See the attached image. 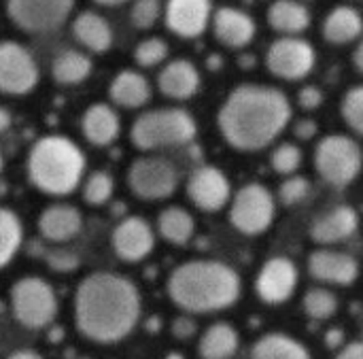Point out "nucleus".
Listing matches in <instances>:
<instances>
[{
  "mask_svg": "<svg viewBox=\"0 0 363 359\" xmlns=\"http://www.w3.org/2000/svg\"><path fill=\"white\" fill-rule=\"evenodd\" d=\"M138 317L140 294L125 277L94 272L77 287V328L94 343H117L125 338L134 330Z\"/></svg>",
  "mask_w": 363,
  "mask_h": 359,
  "instance_id": "obj_1",
  "label": "nucleus"
},
{
  "mask_svg": "<svg viewBox=\"0 0 363 359\" xmlns=\"http://www.w3.org/2000/svg\"><path fill=\"white\" fill-rule=\"evenodd\" d=\"M291 121L289 98L270 85H238L219 109V130L238 151H259Z\"/></svg>",
  "mask_w": 363,
  "mask_h": 359,
  "instance_id": "obj_2",
  "label": "nucleus"
},
{
  "mask_svg": "<svg viewBox=\"0 0 363 359\" xmlns=\"http://www.w3.org/2000/svg\"><path fill=\"white\" fill-rule=\"evenodd\" d=\"M168 294L189 313H213L232 306L240 296L238 272L215 260L185 262L168 279Z\"/></svg>",
  "mask_w": 363,
  "mask_h": 359,
  "instance_id": "obj_3",
  "label": "nucleus"
},
{
  "mask_svg": "<svg viewBox=\"0 0 363 359\" xmlns=\"http://www.w3.org/2000/svg\"><path fill=\"white\" fill-rule=\"evenodd\" d=\"M85 155L64 136L36 140L28 155V177L34 187L51 196L70 194L83 177Z\"/></svg>",
  "mask_w": 363,
  "mask_h": 359,
  "instance_id": "obj_4",
  "label": "nucleus"
},
{
  "mask_svg": "<svg viewBox=\"0 0 363 359\" xmlns=\"http://www.w3.org/2000/svg\"><path fill=\"white\" fill-rule=\"evenodd\" d=\"M198 126L183 109H155L143 113L132 126V143L138 149L174 147L194 140Z\"/></svg>",
  "mask_w": 363,
  "mask_h": 359,
  "instance_id": "obj_5",
  "label": "nucleus"
},
{
  "mask_svg": "<svg viewBox=\"0 0 363 359\" xmlns=\"http://www.w3.org/2000/svg\"><path fill=\"white\" fill-rule=\"evenodd\" d=\"M362 166V147L345 134H330L321 138L315 149V168L332 187L340 189L353 183L359 177Z\"/></svg>",
  "mask_w": 363,
  "mask_h": 359,
  "instance_id": "obj_6",
  "label": "nucleus"
},
{
  "mask_svg": "<svg viewBox=\"0 0 363 359\" xmlns=\"http://www.w3.org/2000/svg\"><path fill=\"white\" fill-rule=\"evenodd\" d=\"M11 309L23 328L40 330L55 319L57 296L47 281L38 277H26L11 289Z\"/></svg>",
  "mask_w": 363,
  "mask_h": 359,
  "instance_id": "obj_7",
  "label": "nucleus"
},
{
  "mask_svg": "<svg viewBox=\"0 0 363 359\" xmlns=\"http://www.w3.org/2000/svg\"><path fill=\"white\" fill-rule=\"evenodd\" d=\"M274 213L277 200L270 189L259 183H249L236 192L230 209V221L238 232L247 236H257L272 226Z\"/></svg>",
  "mask_w": 363,
  "mask_h": 359,
  "instance_id": "obj_8",
  "label": "nucleus"
},
{
  "mask_svg": "<svg viewBox=\"0 0 363 359\" xmlns=\"http://www.w3.org/2000/svg\"><path fill=\"white\" fill-rule=\"evenodd\" d=\"M317 64L315 47L300 36H281L277 38L266 53L268 70L285 81H300L313 72Z\"/></svg>",
  "mask_w": 363,
  "mask_h": 359,
  "instance_id": "obj_9",
  "label": "nucleus"
},
{
  "mask_svg": "<svg viewBox=\"0 0 363 359\" xmlns=\"http://www.w3.org/2000/svg\"><path fill=\"white\" fill-rule=\"evenodd\" d=\"M130 189L143 200H162L174 194L179 172L172 162L164 158H140L128 172Z\"/></svg>",
  "mask_w": 363,
  "mask_h": 359,
  "instance_id": "obj_10",
  "label": "nucleus"
},
{
  "mask_svg": "<svg viewBox=\"0 0 363 359\" xmlns=\"http://www.w3.org/2000/svg\"><path fill=\"white\" fill-rule=\"evenodd\" d=\"M72 4L74 0H9L6 11L26 32H51L68 19Z\"/></svg>",
  "mask_w": 363,
  "mask_h": 359,
  "instance_id": "obj_11",
  "label": "nucleus"
},
{
  "mask_svg": "<svg viewBox=\"0 0 363 359\" xmlns=\"http://www.w3.org/2000/svg\"><path fill=\"white\" fill-rule=\"evenodd\" d=\"M38 83V66L30 51L19 43L6 40L0 45V92L28 94Z\"/></svg>",
  "mask_w": 363,
  "mask_h": 359,
  "instance_id": "obj_12",
  "label": "nucleus"
},
{
  "mask_svg": "<svg viewBox=\"0 0 363 359\" xmlns=\"http://www.w3.org/2000/svg\"><path fill=\"white\" fill-rule=\"evenodd\" d=\"M296 285H298V268L289 258L268 260L255 279V292L266 304L287 302L294 296Z\"/></svg>",
  "mask_w": 363,
  "mask_h": 359,
  "instance_id": "obj_13",
  "label": "nucleus"
},
{
  "mask_svg": "<svg viewBox=\"0 0 363 359\" xmlns=\"http://www.w3.org/2000/svg\"><path fill=\"white\" fill-rule=\"evenodd\" d=\"M187 194L191 202L202 211H219L228 204L232 187L230 179L215 166H200L187 181Z\"/></svg>",
  "mask_w": 363,
  "mask_h": 359,
  "instance_id": "obj_14",
  "label": "nucleus"
},
{
  "mask_svg": "<svg viewBox=\"0 0 363 359\" xmlns=\"http://www.w3.org/2000/svg\"><path fill=\"white\" fill-rule=\"evenodd\" d=\"M155 245L151 226L143 217H128L113 230V249L123 262L145 260Z\"/></svg>",
  "mask_w": 363,
  "mask_h": 359,
  "instance_id": "obj_15",
  "label": "nucleus"
},
{
  "mask_svg": "<svg viewBox=\"0 0 363 359\" xmlns=\"http://www.w3.org/2000/svg\"><path fill=\"white\" fill-rule=\"evenodd\" d=\"M213 15L211 0H168L166 26L183 38L200 36Z\"/></svg>",
  "mask_w": 363,
  "mask_h": 359,
  "instance_id": "obj_16",
  "label": "nucleus"
},
{
  "mask_svg": "<svg viewBox=\"0 0 363 359\" xmlns=\"http://www.w3.org/2000/svg\"><path fill=\"white\" fill-rule=\"evenodd\" d=\"M308 272L321 283L351 285L359 277V264L353 255L332 249H319L308 258Z\"/></svg>",
  "mask_w": 363,
  "mask_h": 359,
  "instance_id": "obj_17",
  "label": "nucleus"
},
{
  "mask_svg": "<svg viewBox=\"0 0 363 359\" xmlns=\"http://www.w3.org/2000/svg\"><path fill=\"white\" fill-rule=\"evenodd\" d=\"M359 228V215L353 206L340 204L319 215L311 226V238L321 245H336L351 238Z\"/></svg>",
  "mask_w": 363,
  "mask_h": 359,
  "instance_id": "obj_18",
  "label": "nucleus"
},
{
  "mask_svg": "<svg viewBox=\"0 0 363 359\" xmlns=\"http://www.w3.org/2000/svg\"><path fill=\"white\" fill-rule=\"evenodd\" d=\"M213 30L219 43L232 49H240L253 40L257 26L249 13L234 6H221L213 15Z\"/></svg>",
  "mask_w": 363,
  "mask_h": 359,
  "instance_id": "obj_19",
  "label": "nucleus"
},
{
  "mask_svg": "<svg viewBox=\"0 0 363 359\" xmlns=\"http://www.w3.org/2000/svg\"><path fill=\"white\" fill-rule=\"evenodd\" d=\"M81 213L70 204H51L40 213L38 230L47 241L66 243L81 232Z\"/></svg>",
  "mask_w": 363,
  "mask_h": 359,
  "instance_id": "obj_20",
  "label": "nucleus"
},
{
  "mask_svg": "<svg viewBox=\"0 0 363 359\" xmlns=\"http://www.w3.org/2000/svg\"><path fill=\"white\" fill-rule=\"evenodd\" d=\"M157 85L164 96L174 100H187L200 87V72L189 60H174L164 66Z\"/></svg>",
  "mask_w": 363,
  "mask_h": 359,
  "instance_id": "obj_21",
  "label": "nucleus"
},
{
  "mask_svg": "<svg viewBox=\"0 0 363 359\" xmlns=\"http://www.w3.org/2000/svg\"><path fill=\"white\" fill-rule=\"evenodd\" d=\"M363 34L362 13L353 6L340 4L332 9L323 21V36L332 45H347Z\"/></svg>",
  "mask_w": 363,
  "mask_h": 359,
  "instance_id": "obj_22",
  "label": "nucleus"
},
{
  "mask_svg": "<svg viewBox=\"0 0 363 359\" xmlns=\"http://www.w3.org/2000/svg\"><path fill=\"white\" fill-rule=\"evenodd\" d=\"M268 23L285 36H298L311 26V11L300 0H274L268 9Z\"/></svg>",
  "mask_w": 363,
  "mask_h": 359,
  "instance_id": "obj_23",
  "label": "nucleus"
},
{
  "mask_svg": "<svg viewBox=\"0 0 363 359\" xmlns=\"http://www.w3.org/2000/svg\"><path fill=\"white\" fill-rule=\"evenodd\" d=\"M83 134L91 145H111L119 134V117L108 104H91L81 121Z\"/></svg>",
  "mask_w": 363,
  "mask_h": 359,
  "instance_id": "obj_24",
  "label": "nucleus"
},
{
  "mask_svg": "<svg viewBox=\"0 0 363 359\" xmlns=\"http://www.w3.org/2000/svg\"><path fill=\"white\" fill-rule=\"evenodd\" d=\"M72 32L81 45H85L87 49L96 53H104L113 45V30L108 21L94 11L81 13L72 23Z\"/></svg>",
  "mask_w": 363,
  "mask_h": 359,
  "instance_id": "obj_25",
  "label": "nucleus"
},
{
  "mask_svg": "<svg viewBox=\"0 0 363 359\" xmlns=\"http://www.w3.org/2000/svg\"><path fill=\"white\" fill-rule=\"evenodd\" d=\"M149 96H151L149 81L136 70H123L111 83V98L119 106L125 109L143 106L149 100Z\"/></svg>",
  "mask_w": 363,
  "mask_h": 359,
  "instance_id": "obj_26",
  "label": "nucleus"
},
{
  "mask_svg": "<svg viewBox=\"0 0 363 359\" xmlns=\"http://www.w3.org/2000/svg\"><path fill=\"white\" fill-rule=\"evenodd\" d=\"M238 332L230 324H215L200 338V358L230 359L238 351Z\"/></svg>",
  "mask_w": 363,
  "mask_h": 359,
  "instance_id": "obj_27",
  "label": "nucleus"
},
{
  "mask_svg": "<svg viewBox=\"0 0 363 359\" xmlns=\"http://www.w3.org/2000/svg\"><path fill=\"white\" fill-rule=\"evenodd\" d=\"M251 359H311V353L287 334H266L255 343Z\"/></svg>",
  "mask_w": 363,
  "mask_h": 359,
  "instance_id": "obj_28",
  "label": "nucleus"
},
{
  "mask_svg": "<svg viewBox=\"0 0 363 359\" xmlns=\"http://www.w3.org/2000/svg\"><path fill=\"white\" fill-rule=\"evenodd\" d=\"M157 230L160 234L172 243V245H185L191 241L194 232H196V221L194 217L181 209V206H170L164 209L157 217Z\"/></svg>",
  "mask_w": 363,
  "mask_h": 359,
  "instance_id": "obj_29",
  "label": "nucleus"
},
{
  "mask_svg": "<svg viewBox=\"0 0 363 359\" xmlns=\"http://www.w3.org/2000/svg\"><path fill=\"white\" fill-rule=\"evenodd\" d=\"M91 72V60L81 51H62L53 62V77L62 85H77Z\"/></svg>",
  "mask_w": 363,
  "mask_h": 359,
  "instance_id": "obj_30",
  "label": "nucleus"
},
{
  "mask_svg": "<svg viewBox=\"0 0 363 359\" xmlns=\"http://www.w3.org/2000/svg\"><path fill=\"white\" fill-rule=\"evenodd\" d=\"M23 238L19 217L11 209H0V268H4L17 253Z\"/></svg>",
  "mask_w": 363,
  "mask_h": 359,
  "instance_id": "obj_31",
  "label": "nucleus"
},
{
  "mask_svg": "<svg viewBox=\"0 0 363 359\" xmlns=\"http://www.w3.org/2000/svg\"><path fill=\"white\" fill-rule=\"evenodd\" d=\"M304 311L308 317L325 321L338 311V298L330 289H323V287L308 289L304 296Z\"/></svg>",
  "mask_w": 363,
  "mask_h": 359,
  "instance_id": "obj_32",
  "label": "nucleus"
},
{
  "mask_svg": "<svg viewBox=\"0 0 363 359\" xmlns=\"http://www.w3.org/2000/svg\"><path fill=\"white\" fill-rule=\"evenodd\" d=\"M113 179L111 175L106 172H91L85 181V187H83V198L87 204L91 206H100L104 202L111 200L113 196Z\"/></svg>",
  "mask_w": 363,
  "mask_h": 359,
  "instance_id": "obj_33",
  "label": "nucleus"
},
{
  "mask_svg": "<svg viewBox=\"0 0 363 359\" xmlns=\"http://www.w3.org/2000/svg\"><path fill=\"white\" fill-rule=\"evenodd\" d=\"M340 111L347 126L363 136V85H355L345 94Z\"/></svg>",
  "mask_w": 363,
  "mask_h": 359,
  "instance_id": "obj_34",
  "label": "nucleus"
},
{
  "mask_svg": "<svg viewBox=\"0 0 363 359\" xmlns=\"http://www.w3.org/2000/svg\"><path fill=\"white\" fill-rule=\"evenodd\" d=\"M272 168L279 172V175H285V177H291L300 164H302V149L294 143H283L279 145L274 151H272Z\"/></svg>",
  "mask_w": 363,
  "mask_h": 359,
  "instance_id": "obj_35",
  "label": "nucleus"
},
{
  "mask_svg": "<svg viewBox=\"0 0 363 359\" xmlns=\"http://www.w3.org/2000/svg\"><path fill=\"white\" fill-rule=\"evenodd\" d=\"M166 55H168V45H166V40H162V38H147V40H143V43L136 47V51H134L136 62H138L140 66H145V68L157 66L160 62L166 60Z\"/></svg>",
  "mask_w": 363,
  "mask_h": 359,
  "instance_id": "obj_36",
  "label": "nucleus"
},
{
  "mask_svg": "<svg viewBox=\"0 0 363 359\" xmlns=\"http://www.w3.org/2000/svg\"><path fill=\"white\" fill-rule=\"evenodd\" d=\"M308 194H311V181L306 177H296V175H291L279 189V198L285 206L304 202Z\"/></svg>",
  "mask_w": 363,
  "mask_h": 359,
  "instance_id": "obj_37",
  "label": "nucleus"
},
{
  "mask_svg": "<svg viewBox=\"0 0 363 359\" xmlns=\"http://www.w3.org/2000/svg\"><path fill=\"white\" fill-rule=\"evenodd\" d=\"M160 13H162L160 0H136L132 6V23L136 28L147 30L157 21Z\"/></svg>",
  "mask_w": 363,
  "mask_h": 359,
  "instance_id": "obj_38",
  "label": "nucleus"
},
{
  "mask_svg": "<svg viewBox=\"0 0 363 359\" xmlns=\"http://www.w3.org/2000/svg\"><path fill=\"white\" fill-rule=\"evenodd\" d=\"M298 102L304 111H315L323 104V92L315 85H306L298 94Z\"/></svg>",
  "mask_w": 363,
  "mask_h": 359,
  "instance_id": "obj_39",
  "label": "nucleus"
},
{
  "mask_svg": "<svg viewBox=\"0 0 363 359\" xmlns=\"http://www.w3.org/2000/svg\"><path fill=\"white\" fill-rule=\"evenodd\" d=\"M172 332H174V336H177V338H189V336H194L196 326H194V321H191V319L181 317V319H177V321H174Z\"/></svg>",
  "mask_w": 363,
  "mask_h": 359,
  "instance_id": "obj_40",
  "label": "nucleus"
},
{
  "mask_svg": "<svg viewBox=\"0 0 363 359\" xmlns=\"http://www.w3.org/2000/svg\"><path fill=\"white\" fill-rule=\"evenodd\" d=\"M336 359H363V343H351V345H347Z\"/></svg>",
  "mask_w": 363,
  "mask_h": 359,
  "instance_id": "obj_41",
  "label": "nucleus"
},
{
  "mask_svg": "<svg viewBox=\"0 0 363 359\" xmlns=\"http://www.w3.org/2000/svg\"><path fill=\"white\" fill-rule=\"evenodd\" d=\"M315 132H317V123L315 121H311V119H302V121H298V126H296V136H300V138H311V136H315Z\"/></svg>",
  "mask_w": 363,
  "mask_h": 359,
  "instance_id": "obj_42",
  "label": "nucleus"
},
{
  "mask_svg": "<svg viewBox=\"0 0 363 359\" xmlns=\"http://www.w3.org/2000/svg\"><path fill=\"white\" fill-rule=\"evenodd\" d=\"M53 266L57 268V270H70L77 262H74V258H70V255H66V253H55L53 255Z\"/></svg>",
  "mask_w": 363,
  "mask_h": 359,
  "instance_id": "obj_43",
  "label": "nucleus"
},
{
  "mask_svg": "<svg viewBox=\"0 0 363 359\" xmlns=\"http://www.w3.org/2000/svg\"><path fill=\"white\" fill-rule=\"evenodd\" d=\"M353 62H355V68L363 72V40L357 45V49H355V53H353Z\"/></svg>",
  "mask_w": 363,
  "mask_h": 359,
  "instance_id": "obj_44",
  "label": "nucleus"
},
{
  "mask_svg": "<svg viewBox=\"0 0 363 359\" xmlns=\"http://www.w3.org/2000/svg\"><path fill=\"white\" fill-rule=\"evenodd\" d=\"M9 126H11V113L6 109H0V134L9 130Z\"/></svg>",
  "mask_w": 363,
  "mask_h": 359,
  "instance_id": "obj_45",
  "label": "nucleus"
},
{
  "mask_svg": "<svg viewBox=\"0 0 363 359\" xmlns=\"http://www.w3.org/2000/svg\"><path fill=\"white\" fill-rule=\"evenodd\" d=\"M9 359H43L38 353L34 351H15L13 355H9Z\"/></svg>",
  "mask_w": 363,
  "mask_h": 359,
  "instance_id": "obj_46",
  "label": "nucleus"
},
{
  "mask_svg": "<svg viewBox=\"0 0 363 359\" xmlns=\"http://www.w3.org/2000/svg\"><path fill=\"white\" fill-rule=\"evenodd\" d=\"M96 2L106 4V6H113V4H121V2H125V0H96Z\"/></svg>",
  "mask_w": 363,
  "mask_h": 359,
  "instance_id": "obj_47",
  "label": "nucleus"
},
{
  "mask_svg": "<svg viewBox=\"0 0 363 359\" xmlns=\"http://www.w3.org/2000/svg\"><path fill=\"white\" fill-rule=\"evenodd\" d=\"M2 166H4V160H2V153H0V172H2Z\"/></svg>",
  "mask_w": 363,
  "mask_h": 359,
  "instance_id": "obj_48",
  "label": "nucleus"
},
{
  "mask_svg": "<svg viewBox=\"0 0 363 359\" xmlns=\"http://www.w3.org/2000/svg\"><path fill=\"white\" fill-rule=\"evenodd\" d=\"M168 359H181V358H168Z\"/></svg>",
  "mask_w": 363,
  "mask_h": 359,
  "instance_id": "obj_49",
  "label": "nucleus"
}]
</instances>
